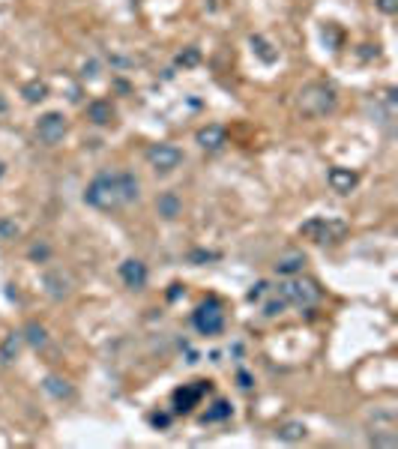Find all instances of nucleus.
<instances>
[{"label":"nucleus","mask_w":398,"mask_h":449,"mask_svg":"<svg viewBox=\"0 0 398 449\" xmlns=\"http://www.w3.org/2000/svg\"><path fill=\"white\" fill-rule=\"evenodd\" d=\"M4 174H6V162L0 159V180H4Z\"/></svg>","instance_id":"obj_32"},{"label":"nucleus","mask_w":398,"mask_h":449,"mask_svg":"<svg viewBox=\"0 0 398 449\" xmlns=\"http://www.w3.org/2000/svg\"><path fill=\"white\" fill-rule=\"evenodd\" d=\"M45 393L48 395H54V398H69L72 395V386L64 381V378H45Z\"/></svg>","instance_id":"obj_21"},{"label":"nucleus","mask_w":398,"mask_h":449,"mask_svg":"<svg viewBox=\"0 0 398 449\" xmlns=\"http://www.w3.org/2000/svg\"><path fill=\"white\" fill-rule=\"evenodd\" d=\"M147 162L153 165L156 174H171L174 168L183 165V150L174 144H153L147 147Z\"/></svg>","instance_id":"obj_6"},{"label":"nucleus","mask_w":398,"mask_h":449,"mask_svg":"<svg viewBox=\"0 0 398 449\" xmlns=\"http://www.w3.org/2000/svg\"><path fill=\"white\" fill-rule=\"evenodd\" d=\"M156 210H159V216H162V219L174 222V219L180 216V210H183L180 195H177V192H162V195L156 198Z\"/></svg>","instance_id":"obj_13"},{"label":"nucleus","mask_w":398,"mask_h":449,"mask_svg":"<svg viewBox=\"0 0 398 449\" xmlns=\"http://www.w3.org/2000/svg\"><path fill=\"white\" fill-rule=\"evenodd\" d=\"M192 323L201 335H219L222 330H225V311H222V306L216 303V299H207V303H201L195 309Z\"/></svg>","instance_id":"obj_4"},{"label":"nucleus","mask_w":398,"mask_h":449,"mask_svg":"<svg viewBox=\"0 0 398 449\" xmlns=\"http://www.w3.org/2000/svg\"><path fill=\"white\" fill-rule=\"evenodd\" d=\"M0 111H6V102H4V99H0Z\"/></svg>","instance_id":"obj_33"},{"label":"nucleus","mask_w":398,"mask_h":449,"mask_svg":"<svg viewBox=\"0 0 398 449\" xmlns=\"http://www.w3.org/2000/svg\"><path fill=\"white\" fill-rule=\"evenodd\" d=\"M347 231L344 222H335V219H308L306 224H300V234L312 243H332Z\"/></svg>","instance_id":"obj_5"},{"label":"nucleus","mask_w":398,"mask_h":449,"mask_svg":"<svg viewBox=\"0 0 398 449\" xmlns=\"http://www.w3.org/2000/svg\"><path fill=\"white\" fill-rule=\"evenodd\" d=\"M296 108L300 114L308 120H318V117H327L339 108V93H335L332 84H323V81H312L306 84L300 93H296Z\"/></svg>","instance_id":"obj_2"},{"label":"nucleus","mask_w":398,"mask_h":449,"mask_svg":"<svg viewBox=\"0 0 398 449\" xmlns=\"http://www.w3.org/2000/svg\"><path fill=\"white\" fill-rule=\"evenodd\" d=\"M45 288H48V294H52L54 299H64L66 294H69V279L64 276V273H45Z\"/></svg>","instance_id":"obj_15"},{"label":"nucleus","mask_w":398,"mask_h":449,"mask_svg":"<svg viewBox=\"0 0 398 449\" xmlns=\"http://www.w3.org/2000/svg\"><path fill=\"white\" fill-rule=\"evenodd\" d=\"M18 222L16 219H0V240H16V237H18Z\"/></svg>","instance_id":"obj_23"},{"label":"nucleus","mask_w":398,"mask_h":449,"mask_svg":"<svg viewBox=\"0 0 398 449\" xmlns=\"http://www.w3.org/2000/svg\"><path fill=\"white\" fill-rule=\"evenodd\" d=\"M375 4L380 12H387V16H395L398 12V0H375Z\"/></svg>","instance_id":"obj_26"},{"label":"nucleus","mask_w":398,"mask_h":449,"mask_svg":"<svg viewBox=\"0 0 398 449\" xmlns=\"http://www.w3.org/2000/svg\"><path fill=\"white\" fill-rule=\"evenodd\" d=\"M114 105L108 102V99H96V102L87 105V117H90L96 126H108V123H114Z\"/></svg>","instance_id":"obj_12"},{"label":"nucleus","mask_w":398,"mask_h":449,"mask_svg":"<svg viewBox=\"0 0 398 449\" xmlns=\"http://www.w3.org/2000/svg\"><path fill=\"white\" fill-rule=\"evenodd\" d=\"M150 422H153V426H156V429H168V422H171V417H168V414H153V417H150Z\"/></svg>","instance_id":"obj_28"},{"label":"nucleus","mask_w":398,"mask_h":449,"mask_svg":"<svg viewBox=\"0 0 398 449\" xmlns=\"http://www.w3.org/2000/svg\"><path fill=\"white\" fill-rule=\"evenodd\" d=\"M204 393H210V381H192V383H183L180 390H174V410L177 414H189V410L201 402Z\"/></svg>","instance_id":"obj_8"},{"label":"nucleus","mask_w":398,"mask_h":449,"mask_svg":"<svg viewBox=\"0 0 398 449\" xmlns=\"http://www.w3.org/2000/svg\"><path fill=\"white\" fill-rule=\"evenodd\" d=\"M24 339H28L30 347H42L48 342V335H45V327H40L36 321H30L28 327H24Z\"/></svg>","instance_id":"obj_22"},{"label":"nucleus","mask_w":398,"mask_h":449,"mask_svg":"<svg viewBox=\"0 0 398 449\" xmlns=\"http://www.w3.org/2000/svg\"><path fill=\"white\" fill-rule=\"evenodd\" d=\"M18 347H21V333H9L4 345H0V363H12L18 357Z\"/></svg>","instance_id":"obj_19"},{"label":"nucleus","mask_w":398,"mask_h":449,"mask_svg":"<svg viewBox=\"0 0 398 449\" xmlns=\"http://www.w3.org/2000/svg\"><path fill=\"white\" fill-rule=\"evenodd\" d=\"M141 195V183L135 174L129 171H102L87 183L84 189V201L102 210V213H111V210H120V207H129L138 201Z\"/></svg>","instance_id":"obj_1"},{"label":"nucleus","mask_w":398,"mask_h":449,"mask_svg":"<svg viewBox=\"0 0 398 449\" xmlns=\"http://www.w3.org/2000/svg\"><path fill=\"white\" fill-rule=\"evenodd\" d=\"M327 180H330V186H332V192L351 195V192L356 189V183H359V174L351 171V168H330Z\"/></svg>","instance_id":"obj_11"},{"label":"nucleus","mask_w":398,"mask_h":449,"mask_svg":"<svg viewBox=\"0 0 398 449\" xmlns=\"http://www.w3.org/2000/svg\"><path fill=\"white\" fill-rule=\"evenodd\" d=\"M279 441H288V443H296V441H306L308 429L303 426V422H282V426L276 429Z\"/></svg>","instance_id":"obj_17"},{"label":"nucleus","mask_w":398,"mask_h":449,"mask_svg":"<svg viewBox=\"0 0 398 449\" xmlns=\"http://www.w3.org/2000/svg\"><path fill=\"white\" fill-rule=\"evenodd\" d=\"M180 297V285H171V291H168V299H177Z\"/></svg>","instance_id":"obj_31"},{"label":"nucleus","mask_w":398,"mask_h":449,"mask_svg":"<svg viewBox=\"0 0 398 449\" xmlns=\"http://www.w3.org/2000/svg\"><path fill=\"white\" fill-rule=\"evenodd\" d=\"M303 267H306V255H300V252H288L276 261L279 276H296V273H303Z\"/></svg>","instance_id":"obj_14"},{"label":"nucleus","mask_w":398,"mask_h":449,"mask_svg":"<svg viewBox=\"0 0 398 449\" xmlns=\"http://www.w3.org/2000/svg\"><path fill=\"white\" fill-rule=\"evenodd\" d=\"M216 258H219L216 252H192L189 255V261H216Z\"/></svg>","instance_id":"obj_29"},{"label":"nucleus","mask_w":398,"mask_h":449,"mask_svg":"<svg viewBox=\"0 0 398 449\" xmlns=\"http://www.w3.org/2000/svg\"><path fill=\"white\" fill-rule=\"evenodd\" d=\"M284 306H288V303H284V299L276 294L272 299H267V303H264V315L267 318H276V315H282V311H284Z\"/></svg>","instance_id":"obj_24"},{"label":"nucleus","mask_w":398,"mask_h":449,"mask_svg":"<svg viewBox=\"0 0 398 449\" xmlns=\"http://www.w3.org/2000/svg\"><path fill=\"white\" fill-rule=\"evenodd\" d=\"M198 60H201V52H198V48H186V52L177 54V64L180 66H195Z\"/></svg>","instance_id":"obj_25"},{"label":"nucleus","mask_w":398,"mask_h":449,"mask_svg":"<svg viewBox=\"0 0 398 449\" xmlns=\"http://www.w3.org/2000/svg\"><path fill=\"white\" fill-rule=\"evenodd\" d=\"M279 297L288 306L308 309V306H315L318 299H320V288H318L315 282H308V279H288V282L279 285Z\"/></svg>","instance_id":"obj_3"},{"label":"nucleus","mask_w":398,"mask_h":449,"mask_svg":"<svg viewBox=\"0 0 398 449\" xmlns=\"http://www.w3.org/2000/svg\"><path fill=\"white\" fill-rule=\"evenodd\" d=\"M120 279H123V285H126V288L141 291L144 285H147V267L141 264L138 258H126V261L120 264Z\"/></svg>","instance_id":"obj_9"},{"label":"nucleus","mask_w":398,"mask_h":449,"mask_svg":"<svg viewBox=\"0 0 398 449\" xmlns=\"http://www.w3.org/2000/svg\"><path fill=\"white\" fill-rule=\"evenodd\" d=\"M195 141L204 150H222L228 144V132H225V126H219V123H207V126L198 129Z\"/></svg>","instance_id":"obj_10"},{"label":"nucleus","mask_w":398,"mask_h":449,"mask_svg":"<svg viewBox=\"0 0 398 449\" xmlns=\"http://www.w3.org/2000/svg\"><path fill=\"white\" fill-rule=\"evenodd\" d=\"M240 386H243V390H248V386H252V378H248L246 371H240Z\"/></svg>","instance_id":"obj_30"},{"label":"nucleus","mask_w":398,"mask_h":449,"mask_svg":"<svg viewBox=\"0 0 398 449\" xmlns=\"http://www.w3.org/2000/svg\"><path fill=\"white\" fill-rule=\"evenodd\" d=\"M36 135L45 144H60L66 135V117L64 111H45V114L36 120Z\"/></svg>","instance_id":"obj_7"},{"label":"nucleus","mask_w":398,"mask_h":449,"mask_svg":"<svg viewBox=\"0 0 398 449\" xmlns=\"http://www.w3.org/2000/svg\"><path fill=\"white\" fill-rule=\"evenodd\" d=\"M21 96H24V102H30V105H36V102H42V99L48 96V84L45 81H28L21 87Z\"/></svg>","instance_id":"obj_18"},{"label":"nucleus","mask_w":398,"mask_h":449,"mask_svg":"<svg viewBox=\"0 0 398 449\" xmlns=\"http://www.w3.org/2000/svg\"><path fill=\"white\" fill-rule=\"evenodd\" d=\"M231 414H234L231 402H225V398H216L213 407H210L207 414L201 417V422H204V426H207V422H225V419H231Z\"/></svg>","instance_id":"obj_16"},{"label":"nucleus","mask_w":398,"mask_h":449,"mask_svg":"<svg viewBox=\"0 0 398 449\" xmlns=\"http://www.w3.org/2000/svg\"><path fill=\"white\" fill-rule=\"evenodd\" d=\"M267 288H270V285H267V282H258V285H255V288H252V291H248V299H252V303H255V299H260V297H264V294H267Z\"/></svg>","instance_id":"obj_27"},{"label":"nucleus","mask_w":398,"mask_h":449,"mask_svg":"<svg viewBox=\"0 0 398 449\" xmlns=\"http://www.w3.org/2000/svg\"><path fill=\"white\" fill-rule=\"evenodd\" d=\"M248 42H252V52L264 60V64H276V60H279V52H272V45L264 40V36H252Z\"/></svg>","instance_id":"obj_20"}]
</instances>
